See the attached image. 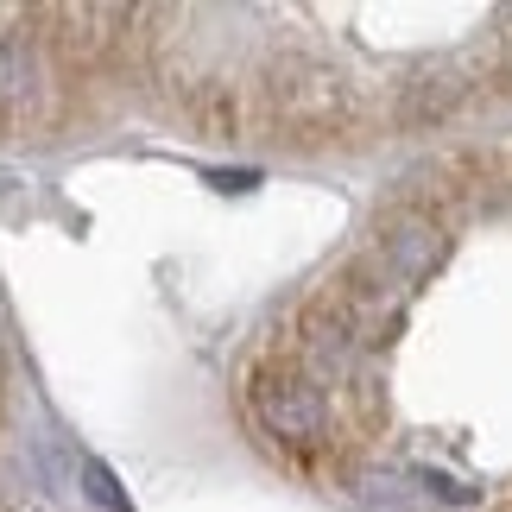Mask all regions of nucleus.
<instances>
[{"label": "nucleus", "mask_w": 512, "mask_h": 512, "mask_svg": "<svg viewBox=\"0 0 512 512\" xmlns=\"http://www.w3.org/2000/svg\"><path fill=\"white\" fill-rule=\"evenodd\" d=\"M83 481H89V500L102 506V512H133V506H127V494H121V481H114L102 462H83Z\"/></svg>", "instance_id": "6"}, {"label": "nucleus", "mask_w": 512, "mask_h": 512, "mask_svg": "<svg viewBox=\"0 0 512 512\" xmlns=\"http://www.w3.org/2000/svg\"><path fill=\"white\" fill-rule=\"evenodd\" d=\"M241 399H247V418L260 424V437H272L279 449L317 456V449L336 443V405H329V392L310 380V373L291 367L279 348L247 367Z\"/></svg>", "instance_id": "2"}, {"label": "nucleus", "mask_w": 512, "mask_h": 512, "mask_svg": "<svg viewBox=\"0 0 512 512\" xmlns=\"http://www.w3.org/2000/svg\"><path fill=\"white\" fill-rule=\"evenodd\" d=\"M279 354L298 373H310L323 392H342L354 373H361V354H367V329L348 317V310L329 298V285L317 291V298L298 304V317L285 323V342Z\"/></svg>", "instance_id": "3"}, {"label": "nucleus", "mask_w": 512, "mask_h": 512, "mask_svg": "<svg viewBox=\"0 0 512 512\" xmlns=\"http://www.w3.org/2000/svg\"><path fill=\"white\" fill-rule=\"evenodd\" d=\"M462 95H468V76L462 70H430V76H418V83H405L399 121H443Z\"/></svg>", "instance_id": "5"}, {"label": "nucleus", "mask_w": 512, "mask_h": 512, "mask_svg": "<svg viewBox=\"0 0 512 512\" xmlns=\"http://www.w3.org/2000/svg\"><path fill=\"white\" fill-rule=\"evenodd\" d=\"M64 57L51 51L45 13H0V133H38L64 114Z\"/></svg>", "instance_id": "1"}, {"label": "nucleus", "mask_w": 512, "mask_h": 512, "mask_svg": "<svg viewBox=\"0 0 512 512\" xmlns=\"http://www.w3.org/2000/svg\"><path fill=\"white\" fill-rule=\"evenodd\" d=\"M443 247H449V241H443V228L430 222V215H392V222L373 234V253L386 260V272H392L405 291L443 266Z\"/></svg>", "instance_id": "4"}]
</instances>
